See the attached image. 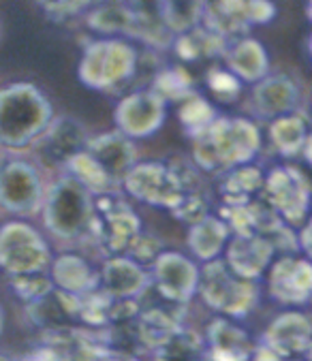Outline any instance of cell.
<instances>
[{"label": "cell", "instance_id": "cell-1", "mask_svg": "<svg viewBox=\"0 0 312 361\" xmlns=\"http://www.w3.org/2000/svg\"><path fill=\"white\" fill-rule=\"evenodd\" d=\"M195 163L205 171H231L259 150V133L246 120L214 118L195 133Z\"/></svg>", "mask_w": 312, "mask_h": 361}, {"label": "cell", "instance_id": "cell-2", "mask_svg": "<svg viewBox=\"0 0 312 361\" xmlns=\"http://www.w3.org/2000/svg\"><path fill=\"white\" fill-rule=\"evenodd\" d=\"M52 122V105L32 84H13L0 92V143L24 148Z\"/></svg>", "mask_w": 312, "mask_h": 361}, {"label": "cell", "instance_id": "cell-3", "mask_svg": "<svg viewBox=\"0 0 312 361\" xmlns=\"http://www.w3.org/2000/svg\"><path fill=\"white\" fill-rule=\"evenodd\" d=\"M92 192L73 176L58 180L45 201V225L64 240H75L88 233L92 216Z\"/></svg>", "mask_w": 312, "mask_h": 361}, {"label": "cell", "instance_id": "cell-4", "mask_svg": "<svg viewBox=\"0 0 312 361\" xmlns=\"http://www.w3.org/2000/svg\"><path fill=\"white\" fill-rule=\"evenodd\" d=\"M197 286L208 306L229 317H246L259 298L257 286L248 278L238 276L224 261L214 259L199 274Z\"/></svg>", "mask_w": 312, "mask_h": 361}, {"label": "cell", "instance_id": "cell-5", "mask_svg": "<svg viewBox=\"0 0 312 361\" xmlns=\"http://www.w3.org/2000/svg\"><path fill=\"white\" fill-rule=\"evenodd\" d=\"M88 233L107 255H122L137 240L139 221L122 199L103 192L101 199L92 203Z\"/></svg>", "mask_w": 312, "mask_h": 361}, {"label": "cell", "instance_id": "cell-6", "mask_svg": "<svg viewBox=\"0 0 312 361\" xmlns=\"http://www.w3.org/2000/svg\"><path fill=\"white\" fill-rule=\"evenodd\" d=\"M137 68V54L122 41L92 43L82 60L80 80L90 88H116L124 84Z\"/></svg>", "mask_w": 312, "mask_h": 361}, {"label": "cell", "instance_id": "cell-7", "mask_svg": "<svg viewBox=\"0 0 312 361\" xmlns=\"http://www.w3.org/2000/svg\"><path fill=\"white\" fill-rule=\"evenodd\" d=\"M122 182L133 197L150 205H161V207H172V209L188 192L186 180L176 169L167 165H159V163L133 165Z\"/></svg>", "mask_w": 312, "mask_h": 361}, {"label": "cell", "instance_id": "cell-8", "mask_svg": "<svg viewBox=\"0 0 312 361\" xmlns=\"http://www.w3.org/2000/svg\"><path fill=\"white\" fill-rule=\"evenodd\" d=\"M49 250L43 238L24 223H9L0 229V267L11 276L43 271Z\"/></svg>", "mask_w": 312, "mask_h": 361}, {"label": "cell", "instance_id": "cell-9", "mask_svg": "<svg viewBox=\"0 0 312 361\" xmlns=\"http://www.w3.org/2000/svg\"><path fill=\"white\" fill-rule=\"evenodd\" d=\"M265 199L280 219L297 225L308 214V182L299 171L291 167L274 169L265 182Z\"/></svg>", "mask_w": 312, "mask_h": 361}, {"label": "cell", "instance_id": "cell-10", "mask_svg": "<svg viewBox=\"0 0 312 361\" xmlns=\"http://www.w3.org/2000/svg\"><path fill=\"white\" fill-rule=\"evenodd\" d=\"M43 188L37 169L24 161L0 167V205L13 214H30L41 205Z\"/></svg>", "mask_w": 312, "mask_h": 361}, {"label": "cell", "instance_id": "cell-11", "mask_svg": "<svg viewBox=\"0 0 312 361\" xmlns=\"http://www.w3.org/2000/svg\"><path fill=\"white\" fill-rule=\"evenodd\" d=\"M154 280L159 293L174 302L184 304L193 298L199 282V269L191 259L178 252H159L154 259Z\"/></svg>", "mask_w": 312, "mask_h": 361}, {"label": "cell", "instance_id": "cell-12", "mask_svg": "<svg viewBox=\"0 0 312 361\" xmlns=\"http://www.w3.org/2000/svg\"><path fill=\"white\" fill-rule=\"evenodd\" d=\"M265 355L268 359L308 355L312 346V329L308 317L301 312H284L272 321L265 331Z\"/></svg>", "mask_w": 312, "mask_h": 361}, {"label": "cell", "instance_id": "cell-13", "mask_svg": "<svg viewBox=\"0 0 312 361\" xmlns=\"http://www.w3.org/2000/svg\"><path fill=\"white\" fill-rule=\"evenodd\" d=\"M165 118V101L156 92H135L116 109V122L126 137H148L161 128Z\"/></svg>", "mask_w": 312, "mask_h": 361}, {"label": "cell", "instance_id": "cell-14", "mask_svg": "<svg viewBox=\"0 0 312 361\" xmlns=\"http://www.w3.org/2000/svg\"><path fill=\"white\" fill-rule=\"evenodd\" d=\"M84 152L103 169L112 184H120L135 165V148L124 133H105L86 141Z\"/></svg>", "mask_w": 312, "mask_h": 361}, {"label": "cell", "instance_id": "cell-15", "mask_svg": "<svg viewBox=\"0 0 312 361\" xmlns=\"http://www.w3.org/2000/svg\"><path fill=\"white\" fill-rule=\"evenodd\" d=\"M39 141L41 154L52 165H66L77 152L86 146V130L73 118H58L47 124V128L35 139Z\"/></svg>", "mask_w": 312, "mask_h": 361}, {"label": "cell", "instance_id": "cell-16", "mask_svg": "<svg viewBox=\"0 0 312 361\" xmlns=\"http://www.w3.org/2000/svg\"><path fill=\"white\" fill-rule=\"evenodd\" d=\"M312 269L308 261L284 257L280 259L270 278V291L282 304H304L310 298Z\"/></svg>", "mask_w": 312, "mask_h": 361}, {"label": "cell", "instance_id": "cell-17", "mask_svg": "<svg viewBox=\"0 0 312 361\" xmlns=\"http://www.w3.org/2000/svg\"><path fill=\"white\" fill-rule=\"evenodd\" d=\"M28 317L37 327L49 331L66 329L75 317H80V298L52 286L47 293L28 302Z\"/></svg>", "mask_w": 312, "mask_h": 361}, {"label": "cell", "instance_id": "cell-18", "mask_svg": "<svg viewBox=\"0 0 312 361\" xmlns=\"http://www.w3.org/2000/svg\"><path fill=\"white\" fill-rule=\"evenodd\" d=\"M274 246L259 233H238L229 242L227 265L242 278H257L270 263Z\"/></svg>", "mask_w": 312, "mask_h": 361}, {"label": "cell", "instance_id": "cell-19", "mask_svg": "<svg viewBox=\"0 0 312 361\" xmlns=\"http://www.w3.org/2000/svg\"><path fill=\"white\" fill-rule=\"evenodd\" d=\"M255 109L265 116V118H280L291 114L297 107L299 101V90L297 84L291 78L276 75L268 78L261 84H257L253 92Z\"/></svg>", "mask_w": 312, "mask_h": 361}, {"label": "cell", "instance_id": "cell-20", "mask_svg": "<svg viewBox=\"0 0 312 361\" xmlns=\"http://www.w3.org/2000/svg\"><path fill=\"white\" fill-rule=\"evenodd\" d=\"M99 282H103V291H107L112 298H135L143 291L145 286V274L141 265L133 259L112 255V259L105 263Z\"/></svg>", "mask_w": 312, "mask_h": 361}, {"label": "cell", "instance_id": "cell-21", "mask_svg": "<svg viewBox=\"0 0 312 361\" xmlns=\"http://www.w3.org/2000/svg\"><path fill=\"white\" fill-rule=\"evenodd\" d=\"M52 282L58 288H62V291H68L80 298L92 291V288H97L99 274H95V269L82 257L64 255V257H58L54 263Z\"/></svg>", "mask_w": 312, "mask_h": 361}, {"label": "cell", "instance_id": "cell-22", "mask_svg": "<svg viewBox=\"0 0 312 361\" xmlns=\"http://www.w3.org/2000/svg\"><path fill=\"white\" fill-rule=\"evenodd\" d=\"M208 336L214 359H248L253 353L248 334L229 321H214L208 329Z\"/></svg>", "mask_w": 312, "mask_h": 361}, {"label": "cell", "instance_id": "cell-23", "mask_svg": "<svg viewBox=\"0 0 312 361\" xmlns=\"http://www.w3.org/2000/svg\"><path fill=\"white\" fill-rule=\"evenodd\" d=\"M227 235H229V227L220 219L205 214L201 221L193 223V229L188 233V246L199 259L212 261L222 252L227 244Z\"/></svg>", "mask_w": 312, "mask_h": 361}, {"label": "cell", "instance_id": "cell-24", "mask_svg": "<svg viewBox=\"0 0 312 361\" xmlns=\"http://www.w3.org/2000/svg\"><path fill=\"white\" fill-rule=\"evenodd\" d=\"M233 73H238L246 82H259L268 73V54L261 43L253 39L240 41L227 56Z\"/></svg>", "mask_w": 312, "mask_h": 361}, {"label": "cell", "instance_id": "cell-25", "mask_svg": "<svg viewBox=\"0 0 312 361\" xmlns=\"http://www.w3.org/2000/svg\"><path fill=\"white\" fill-rule=\"evenodd\" d=\"M272 139L282 154H297L308 146V122L299 116H280L272 126Z\"/></svg>", "mask_w": 312, "mask_h": 361}, {"label": "cell", "instance_id": "cell-26", "mask_svg": "<svg viewBox=\"0 0 312 361\" xmlns=\"http://www.w3.org/2000/svg\"><path fill=\"white\" fill-rule=\"evenodd\" d=\"M263 188L261 173L253 167L231 169L224 182V199L229 205H246Z\"/></svg>", "mask_w": 312, "mask_h": 361}, {"label": "cell", "instance_id": "cell-27", "mask_svg": "<svg viewBox=\"0 0 312 361\" xmlns=\"http://www.w3.org/2000/svg\"><path fill=\"white\" fill-rule=\"evenodd\" d=\"M176 329H178V321L169 317L165 310H148L139 317L137 323L141 344L150 348H159Z\"/></svg>", "mask_w": 312, "mask_h": 361}, {"label": "cell", "instance_id": "cell-28", "mask_svg": "<svg viewBox=\"0 0 312 361\" xmlns=\"http://www.w3.org/2000/svg\"><path fill=\"white\" fill-rule=\"evenodd\" d=\"M159 13L172 30H188L203 13V0H159Z\"/></svg>", "mask_w": 312, "mask_h": 361}, {"label": "cell", "instance_id": "cell-29", "mask_svg": "<svg viewBox=\"0 0 312 361\" xmlns=\"http://www.w3.org/2000/svg\"><path fill=\"white\" fill-rule=\"evenodd\" d=\"M66 167L71 169V176L75 178V180H80L92 195L95 192H99V195H103V192H107L114 184H112V180L103 173V169L82 150V152H77L68 163H66Z\"/></svg>", "mask_w": 312, "mask_h": 361}, {"label": "cell", "instance_id": "cell-30", "mask_svg": "<svg viewBox=\"0 0 312 361\" xmlns=\"http://www.w3.org/2000/svg\"><path fill=\"white\" fill-rule=\"evenodd\" d=\"M199 353H201V340L197 338V334L184 331L180 327L156 348V355L161 359H193Z\"/></svg>", "mask_w": 312, "mask_h": 361}, {"label": "cell", "instance_id": "cell-31", "mask_svg": "<svg viewBox=\"0 0 312 361\" xmlns=\"http://www.w3.org/2000/svg\"><path fill=\"white\" fill-rule=\"evenodd\" d=\"M112 304L114 298L107 291L99 293L97 288H92L84 300H80V317L90 325H105L112 317Z\"/></svg>", "mask_w": 312, "mask_h": 361}, {"label": "cell", "instance_id": "cell-32", "mask_svg": "<svg viewBox=\"0 0 312 361\" xmlns=\"http://www.w3.org/2000/svg\"><path fill=\"white\" fill-rule=\"evenodd\" d=\"M52 286H54V282L49 278H45L41 271L13 276V288H16V293L22 300H26V302H32V300L41 298L43 293L49 291Z\"/></svg>", "mask_w": 312, "mask_h": 361}, {"label": "cell", "instance_id": "cell-33", "mask_svg": "<svg viewBox=\"0 0 312 361\" xmlns=\"http://www.w3.org/2000/svg\"><path fill=\"white\" fill-rule=\"evenodd\" d=\"M212 107L203 101V99H191L184 109H182V122L191 128V133L195 135L197 130H201L203 126H208L214 118H212Z\"/></svg>", "mask_w": 312, "mask_h": 361}, {"label": "cell", "instance_id": "cell-34", "mask_svg": "<svg viewBox=\"0 0 312 361\" xmlns=\"http://www.w3.org/2000/svg\"><path fill=\"white\" fill-rule=\"evenodd\" d=\"M156 94H159L163 101L180 99V97L188 94V78L182 73V71H169V73H163L159 78V84H156Z\"/></svg>", "mask_w": 312, "mask_h": 361}, {"label": "cell", "instance_id": "cell-35", "mask_svg": "<svg viewBox=\"0 0 312 361\" xmlns=\"http://www.w3.org/2000/svg\"><path fill=\"white\" fill-rule=\"evenodd\" d=\"M276 9L270 0H246L244 3V20L265 24L274 18Z\"/></svg>", "mask_w": 312, "mask_h": 361}, {"label": "cell", "instance_id": "cell-36", "mask_svg": "<svg viewBox=\"0 0 312 361\" xmlns=\"http://www.w3.org/2000/svg\"><path fill=\"white\" fill-rule=\"evenodd\" d=\"M135 252V259L139 261H150V259H156L161 252V242H156L154 238L150 235H137V240L133 242V246L128 248Z\"/></svg>", "mask_w": 312, "mask_h": 361}, {"label": "cell", "instance_id": "cell-37", "mask_svg": "<svg viewBox=\"0 0 312 361\" xmlns=\"http://www.w3.org/2000/svg\"><path fill=\"white\" fill-rule=\"evenodd\" d=\"M210 86H212V90L216 92V94H238V90H240V86H238V82L233 80L231 75H227V73H214L212 78H210Z\"/></svg>", "mask_w": 312, "mask_h": 361}, {"label": "cell", "instance_id": "cell-38", "mask_svg": "<svg viewBox=\"0 0 312 361\" xmlns=\"http://www.w3.org/2000/svg\"><path fill=\"white\" fill-rule=\"evenodd\" d=\"M37 3L52 13H62V11H71L73 7H77V0H37Z\"/></svg>", "mask_w": 312, "mask_h": 361}, {"label": "cell", "instance_id": "cell-39", "mask_svg": "<svg viewBox=\"0 0 312 361\" xmlns=\"http://www.w3.org/2000/svg\"><path fill=\"white\" fill-rule=\"evenodd\" d=\"M0 329H3V312H0Z\"/></svg>", "mask_w": 312, "mask_h": 361}]
</instances>
